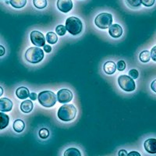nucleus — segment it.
<instances>
[{
  "mask_svg": "<svg viewBox=\"0 0 156 156\" xmlns=\"http://www.w3.org/2000/svg\"><path fill=\"white\" fill-rule=\"evenodd\" d=\"M76 115V108L72 104H66L58 108L57 116L60 120L69 122L75 119Z\"/></svg>",
  "mask_w": 156,
  "mask_h": 156,
  "instance_id": "f257e3e1",
  "label": "nucleus"
},
{
  "mask_svg": "<svg viewBox=\"0 0 156 156\" xmlns=\"http://www.w3.org/2000/svg\"><path fill=\"white\" fill-rule=\"evenodd\" d=\"M44 51L39 47H30L25 52V59L30 63H38L44 58Z\"/></svg>",
  "mask_w": 156,
  "mask_h": 156,
  "instance_id": "f03ea898",
  "label": "nucleus"
},
{
  "mask_svg": "<svg viewBox=\"0 0 156 156\" xmlns=\"http://www.w3.org/2000/svg\"><path fill=\"white\" fill-rule=\"evenodd\" d=\"M66 28L72 35L80 34L83 30V23L78 17L69 16L66 20Z\"/></svg>",
  "mask_w": 156,
  "mask_h": 156,
  "instance_id": "7ed1b4c3",
  "label": "nucleus"
},
{
  "mask_svg": "<svg viewBox=\"0 0 156 156\" xmlns=\"http://www.w3.org/2000/svg\"><path fill=\"white\" fill-rule=\"evenodd\" d=\"M38 102L45 108H51L56 103V95L51 90H43L37 96Z\"/></svg>",
  "mask_w": 156,
  "mask_h": 156,
  "instance_id": "20e7f679",
  "label": "nucleus"
},
{
  "mask_svg": "<svg viewBox=\"0 0 156 156\" xmlns=\"http://www.w3.org/2000/svg\"><path fill=\"white\" fill-rule=\"evenodd\" d=\"M112 14L108 12H101L98 15L94 20V23L96 27L98 28L105 30V29L109 28V27L112 24Z\"/></svg>",
  "mask_w": 156,
  "mask_h": 156,
  "instance_id": "39448f33",
  "label": "nucleus"
},
{
  "mask_svg": "<svg viewBox=\"0 0 156 156\" xmlns=\"http://www.w3.org/2000/svg\"><path fill=\"white\" fill-rule=\"evenodd\" d=\"M118 83L122 90L131 92L136 89V83L132 77L127 75H121L118 78Z\"/></svg>",
  "mask_w": 156,
  "mask_h": 156,
  "instance_id": "423d86ee",
  "label": "nucleus"
},
{
  "mask_svg": "<svg viewBox=\"0 0 156 156\" xmlns=\"http://www.w3.org/2000/svg\"><path fill=\"white\" fill-rule=\"evenodd\" d=\"M30 41L32 44L36 45L37 47H44L45 45V38L44 34L40 31L37 30H34L30 33Z\"/></svg>",
  "mask_w": 156,
  "mask_h": 156,
  "instance_id": "0eeeda50",
  "label": "nucleus"
},
{
  "mask_svg": "<svg viewBox=\"0 0 156 156\" xmlns=\"http://www.w3.org/2000/svg\"><path fill=\"white\" fill-rule=\"evenodd\" d=\"M73 99V93L69 89H61L57 92V101L58 102L64 103L69 102Z\"/></svg>",
  "mask_w": 156,
  "mask_h": 156,
  "instance_id": "6e6552de",
  "label": "nucleus"
},
{
  "mask_svg": "<svg viewBox=\"0 0 156 156\" xmlns=\"http://www.w3.org/2000/svg\"><path fill=\"white\" fill-rule=\"evenodd\" d=\"M57 8L61 12L67 13L73 8V2L72 0H58Z\"/></svg>",
  "mask_w": 156,
  "mask_h": 156,
  "instance_id": "1a4fd4ad",
  "label": "nucleus"
},
{
  "mask_svg": "<svg viewBox=\"0 0 156 156\" xmlns=\"http://www.w3.org/2000/svg\"><path fill=\"white\" fill-rule=\"evenodd\" d=\"M108 34L112 37L114 38H118L121 37L122 34V28L120 25L118 23H114L112 24L108 28Z\"/></svg>",
  "mask_w": 156,
  "mask_h": 156,
  "instance_id": "9d476101",
  "label": "nucleus"
},
{
  "mask_svg": "<svg viewBox=\"0 0 156 156\" xmlns=\"http://www.w3.org/2000/svg\"><path fill=\"white\" fill-rule=\"evenodd\" d=\"M144 149L149 154H156V139L149 138L144 141Z\"/></svg>",
  "mask_w": 156,
  "mask_h": 156,
  "instance_id": "9b49d317",
  "label": "nucleus"
},
{
  "mask_svg": "<svg viewBox=\"0 0 156 156\" xmlns=\"http://www.w3.org/2000/svg\"><path fill=\"white\" fill-rule=\"evenodd\" d=\"M13 106L12 101L7 98H2L0 99V111L1 112H9Z\"/></svg>",
  "mask_w": 156,
  "mask_h": 156,
  "instance_id": "f8f14e48",
  "label": "nucleus"
},
{
  "mask_svg": "<svg viewBox=\"0 0 156 156\" xmlns=\"http://www.w3.org/2000/svg\"><path fill=\"white\" fill-rule=\"evenodd\" d=\"M30 91L28 88L25 87H20L16 90V95L19 99L24 100L30 97Z\"/></svg>",
  "mask_w": 156,
  "mask_h": 156,
  "instance_id": "ddd939ff",
  "label": "nucleus"
},
{
  "mask_svg": "<svg viewBox=\"0 0 156 156\" xmlns=\"http://www.w3.org/2000/svg\"><path fill=\"white\" fill-rule=\"evenodd\" d=\"M103 69L105 71V73L106 74L112 75L116 70V65L115 64V62H112V61H108V62H105L104 66H103Z\"/></svg>",
  "mask_w": 156,
  "mask_h": 156,
  "instance_id": "4468645a",
  "label": "nucleus"
},
{
  "mask_svg": "<svg viewBox=\"0 0 156 156\" xmlns=\"http://www.w3.org/2000/svg\"><path fill=\"white\" fill-rule=\"evenodd\" d=\"M34 104L32 102V100H25L20 104V110L23 113H29L33 110Z\"/></svg>",
  "mask_w": 156,
  "mask_h": 156,
  "instance_id": "2eb2a0df",
  "label": "nucleus"
},
{
  "mask_svg": "<svg viewBox=\"0 0 156 156\" xmlns=\"http://www.w3.org/2000/svg\"><path fill=\"white\" fill-rule=\"evenodd\" d=\"M12 128H13L14 131H16V133H21L22 131H23V129L25 128L24 122L22 119H16L14 122H13Z\"/></svg>",
  "mask_w": 156,
  "mask_h": 156,
  "instance_id": "dca6fc26",
  "label": "nucleus"
},
{
  "mask_svg": "<svg viewBox=\"0 0 156 156\" xmlns=\"http://www.w3.org/2000/svg\"><path fill=\"white\" fill-rule=\"evenodd\" d=\"M0 119H1L0 129H3L5 127H7L9 122V115L4 113V112H0Z\"/></svg>",
  "mask_w": 156,
  "mask_h": 156,
  "instance_id": "f3484780",
  "label": "nucleus"
},
{
  "mask_svg": "<svg viewBox=\"0 0 156 156\" xmlns=\"http://www.w3.org/2000/svg\"><path fill=\"white\" fill-rule=\"evenodd\" d=\"M9 3L13 8L21 9L27 4V0H9Z\"/></svg>",
  "mask_w": 156,
  "mask_h": 156,
  "instance_id": "a211bd4d",
  "label": "nucleus"
},
{
  "mask_svg": "<svg viewBox=\"0 0 156 156\" xmlns=\"http://www.w3.org/2000/svg\"><path fill=\"white\" fill-rule=\"evenodd\" d=\"M151 58V52L148 50H144L139 55V59L142 62H148Z\"/></svg>",
  "mask_w": 156,
  "mask_h": 156,
  "instance_id": "6ab92c4d",
  "label": "nucleus"
},
{
  "mask_svg": "<svg viewBox=\"0 0 156 156\" xmlns=\"http://www.w3.org/2000/svg\"><path fill=\"white\" fill-rule=\"evenodd\" d=\"M45 37H46V41L48 44H54L58 41V37H57L56 34L54 33V32H48Z\"/></svg>",
  "mask_w": 156,
  "mask_h": 156,
  "instance_id": "aec40b11",
  "label": "nucleus"
},
{
  "mask_svg": "<svg viewBox=\"0 0 156 156\" xmlns=\"http://www.w3.org/2000/svg\"><path fill=\"white\" fill-rule=\"evenodd\" d=\"M64 155L65 156L81 155V153H80V151H79L77 148H75V147H69V148L66 149V151L64 152Z\"/></svg>",
  "mask_w": 156,
  "mask_h": 156,
  "instance_id": "412c9836",
  "label": "nucleus"
},
{
  "mask_svg": "<svg viewBox=\"0 0 156 156\" xmlns=\"http://www.w3.org/2000/svg\"><path fill=\"white\" fill-rule=\"evenodd\" d=\"M47 0H33V5L37 9H42L47 6Z\"/></svg>",
  "mask_w": 156,
  "mask_h": 156,
  "instance_id": "4be33fe9",
  "label": "nucleus"
},
{
  "mask_svg": "<svg viewBox=\"0 0 156 156\" xmlns=\"http://www.w3.org/2000/svg\"><path fill=\"white\" fill-rule=\"evenodd\" d=\"M126 3L129 7L138 8L142 4L141 0H126Z\"/></svg>",
  "mask_w": 156,
  "mask_h": 156,
  "instance_id": "5701e85b",
  "label": "nucleus"
},
{
  "mask_svg": "<svg viewBox=\"0 0 156 156\" xmlns=\"http://www.w3.org/2000/svg\"><path fill=\"white\" fill-rule=\"evenodd\" d=\"M66 26H64V25H58L55 28V31H56V34L59 36H63L65 35V34L66 33Z\"/></svg>",
  "mask_w": 156,
  "mask_h": 156,
  "instance_id": "b1692460",
  "label": "nucleus"
},
{
  "mask_svg": "<svg viewBox=\"0 0 156 156\" xmlns=\"http://www.w3.org/2000/svg\"><path fill=\"white\" fill-rule=\"evenodd\" d=\"M49 130L47 128H42L39 130L38 135L41 139H47L49 136Z\"/></svg>",
  "mask_w": 156,
  "mask_h": 156,
  "instance_id": "393cba45",
  "label": "nucleus"
},
{
  "mask_svg": "<svg viewBox=\"0 0 156 156\" xmlns=\"http://www.w3.org/2000/svg\"><path fill=\"white\" fill-rule=\"evenodd\" d=\"M126 68V62L123 60H119L116 63V69L119 71H123Z\"/></svg>",
  "mask_w": 156,
  "mask_h": 156,
  "instance_id": "a878e982",
  "label": "nucleus"
},
{
  "mask_svg": "<svg viewBox=\"0 0 156 156\" xmlns=\"http://www.w3.org/2000/svg\"><path fill=\"white\" fill-rule=\"evenodd\" d=\"M141 2L145 7H151L155 3V0H141Z\"/></svg>",
  "mask_w": 156,
  "mask_h": 156,
  "instance_id": "bb28decb",
  "label": "nucleus"
},
{
  "mask_svg": "<svg viewBox=\"0 0 156 156\" xmlns=\"http://www.w3.org/2000/svg\"><path fill=\"white\" fill-rule=\"evenodd\" d=\"M129 76L132 77L133 79H137L139 76V73L137 69H132L129 71Z\"/></svg>",
  "mask_w": 156,
  "mask_h": 156,
  "instance_id": "cd10ccee",
  "label": "nucleus"
},
{
  "mask_svg": "<svg viewBox=\"0 0 156 156\" xmlns=\"http://www.w3.org/2000/svg\"><path fill=\"white\" fill-rule=\"evenodd\" d=\"M151 57L154 62H156V45L153 47L151 50Z\"/></svg>",
  "mask_w": 156,
  "mask_h": 156,
  "instance_id": "c85d7f7f",
  "label": "nucleus"
},
{
  "mask_svg": "<svg viewBox=\"0 0 156 156\" xmlns=\"http://www.w3.org/2000/svg\"><path fill=\"white\" fill-rule=\"evenodd\" d=\"M44 51H45V52L49 53V52H51V47L50 46L49 44H45V45L44 46Z\"/></svg>",
  "mask_w": 156,
  "mask_h": 156,
  "instance_id": "c756f323",
  "label": "nucleus"
},
{
  "mask_svg": "<svg viewBox=\"0 0 156 156\" xmlns=\"http://www.w3.org/2000/svg\"><path fill=\"white\" fill-rule=\"evenodd\" d=\"M151 90L154 91V92L156 93V79L153 80L151 83Z\"/></svg>",
  "mask_w": 156,
  "mask_h": 156,
  "instance_id": "7c9ffc66",
  "label": "nucleus"
},
{
  "mask_svg": "<svg viewBox=\"0 0 156 156\" xmlns=\"http://www.w3.org/2000/svg\"><path fill=\"white\" fill-rule=\"evenodd\" d=\"M37 95L36 93H34V92L30 93V100H32V101H35V100L37 99Z\"/></svg>",
  "mask_w": 156,
  "mask_h": 156,
  "instance_id": "2f4dec72",
  "label": "nucleus"
},
{
  "mask_svg": "<svg viewBox=\"0 0 156 156\" xmlns=\"http://www.w3.org/2000/svg\"><path fill=\"white\" fill-rule=\"evenodd\" d=\"M127 155L130 156V155H136V156H140V154L139 152H137V151H131V152L128 153Z\"/></svg>",
  "mask_w": 156,
  "mask_h": 156,
  "instance_id": "473e14b6",
  "label": "nucleus"
},
{
  "mask_svg": "<svg viewBox=\"0 0 156 156\" xmlns=\"http://www.w3.org/2000/svg\"><path fill=\"white\" fill-rule=\"evenodd\" d=\"M118 154H119V155H127L128 153L126 152V150H123V149H122V150H120V151H119Z\"/></svg>",
  "mask_w": 156,
  "mask_h": 156,
  "instance_id": "72a5a7b5",
  "label": "nucleus"
},
{
  "mask_svg": "<svg viewBox=\"0 0 156 156\" xmlns=\"http://www.w3.org/2000/svg\"><path fill=\"white\" fill-rule=\"evenodd\" d=\"M0 49H1V54L0 55H1V56H3L4 54H5V48L2 45H1L0 46Z\"/></svg>",
  "mask_w": 156,
  "mask_h": 156,
  "instance_id": "f704fd0d",
  "label": "nucleus"
},
{
  "mask_svg": "<svg viewBox=\"0 0 156 156\" xmlns=\"http://www.w3.org/2000/svg\"><path fill=\"white\" fill-rule=\"evenodd\" d=\"M0 89H1V94H0V95H2L3 94V89H2V87H0Z\"/></svg>",
  "mask_w": 156,
  "mask_h": 156,
  "instance_id": "c9c22d12",
  "label": "nucleus"
}]
</instances>
